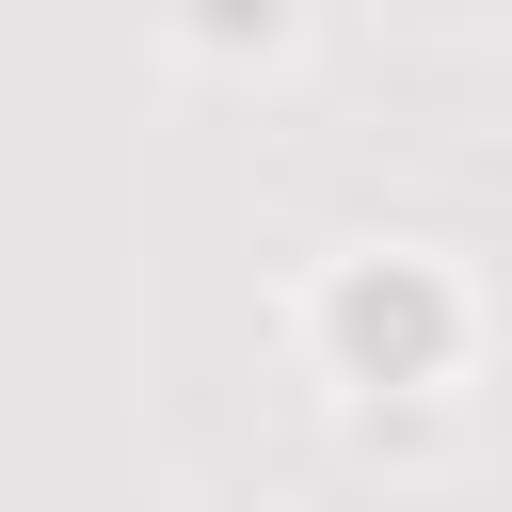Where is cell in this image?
Wrapping results in <instances>:
<instances>
[{
	"label": "cell",
	"mask_w": 512,
	"mask_h": 512,
	"mask_svg": "<svg viewBox=\"0 0 512 512\" xmlns=\"http://www.w3.org/2000/svg\"><path fill=\"white\" fill-rule=\"evenodd\" d=\"M192 16H208V32H272V0H192Z\"/></svg>",
	"instance_id": "cell-1"
}]
</instances>
